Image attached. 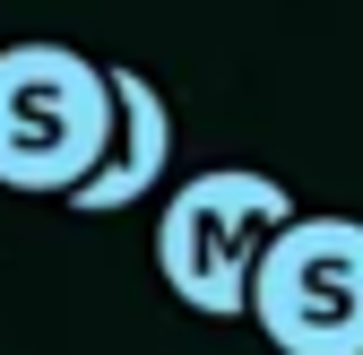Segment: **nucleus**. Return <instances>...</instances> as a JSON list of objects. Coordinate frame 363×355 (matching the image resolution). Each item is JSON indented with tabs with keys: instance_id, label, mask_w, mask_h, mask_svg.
<instances>
[{
	"instance_id": "nucleus-1",
	"label": "nucleus",
	"mask_w": 363,
	"mask_h": 355,
	"mask_svg": "<svg viewBox=\"0 0 363 355\" xmlns=\"http://www.w3.org/2000/svg\"><path fill=\"white\" fill-rule=\"evenodd\" d=\"M113 148V78L78 43H0V191L69 200Z\"/></svg>"
},
{
	"instance_id": "nucleus-2",
	"label": "nucleus",
	"mask_w": 363,
	"mask_h": 355,
	"mask_svg": "<svg viewBox=\"0 0 363 355\" xmlns=\"http://www.w3.org/2000/svg\"><path fill=\"white\" fill-rule=\"evenodd\" d=\"M294 217V191L277 173H251V165H208V173H182V191L156 217V278L182 312L199 321H242L251 303V260L268 251Z\"/></svg>"
},
{
	"instance_id": "nucleus-3",
	"label": "nucleus",
	"mask_w": 363,
	"mask_h": 355,
	"mask_svg": "<svg viewBox=\"0 0 363 355\" xmlns=\"http://www.w3.org/2000/svg\"><path fill=\"white\" fill-rule=\"evenodd\" d=\"M242 321L277 355H363V217H286L251 260Z\"/></svg>"
},
{
	"instance_id": "nucleus-4",
	"label": "nucleus",
	"mask_w": 363,
	"mask_h": 355,
	"mask_svg": "<svg viewBox=\"0 0 363 355\" xmlns=\"http://www.w3.org/2000/svg\"><path fill=\"white\" fill-rule=\"evenodd\" d=\"M113 78V148L96 156V173L69 191L78 217H121V208H139L156 182H164V165H173V104L156 96V78L147 70H104Z\"/></svg>"
}]
</instances>
